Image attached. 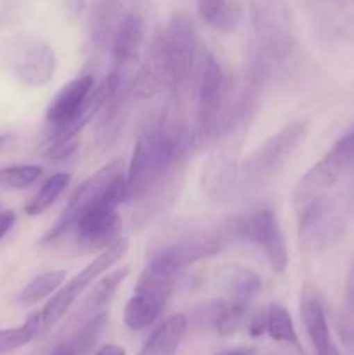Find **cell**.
Segmentation results:
<instances>
[{"instance_id":"obj_13","label":"cell","mask_w":354,"mask_h":355,"mask_svg":"<svg viewBox=\"0 0 354 355\" xmlns=\"http://www.w3.org/2000/svg\"><path fill=\"white\" fill-rule=\"evenodd\" d=\"M12 69L24 85H45L56 73L54 51L40 40L28 42L14 55Z\"/></svg>"},{"instance_id":"obj_11","label":"cell","mask_w":354,"mask_h":355,"mask_svg":"<svg viewBox=\"0 0 354 355\" xmlns=\"http://www.w3.org/2000/svg\"><path fill=\"white\" fill-rule=\"evenodd\" d=\"M146 37L144 12L134 3L124 6L111 40V54H113L115 71H124L127 66L135 61L141 52Z\"/></svg>"},{"instance_id":"obj_8","label":"cell","mask_w":354,"mask_h":355,"mask_svg":"<svg viewBox=\"0 0 354 355\" xmlns=\"http://www.w3.org/2000/svg\"><path fill=\"white\" fill-rule=\"evenodd\" d=\"M229 236L243 238L259 246L266 255L274 272L283 274L288 267V250L285 245L283 231L280 227L276 214L269 208L253 211L248 217L236 218L228 227Z\"/></svg>"},{"instance_id":"obj_1","label":"cell","mask_w":354,"mask_h":355,"mask_svg":"<svg viewBox=\"0 0 354 355\" xmlns=\"http://www.w3.org/2000/svg\"><path fill=\"white\" fill-rule=\"evenodd\" d=\"M292 205L305 248L326 250L342 238L354 215V128L301 177Z\"/></svg>"},{"instance_id":"obj_30","label":"cell","mask_w":354,"mask_h":355,"mask_svg":"<svg viewBox=\"0 0 354 355\" xmlns=\"http://www.w3.org/2000/svg\"><path fill=\"white\" fill-rule=\"evenodd\" d=\"M246 318H248V305L239 304V302L226 300L221 312H219V318L215 321L214 329L222 336L235 335L238 329L243 328V324L246 322Z\"/></svg>"},{"instance_id":"obj_33","label":"cell","mask_w":354,"mask_h":355,"mask_svg":"<svg viewBox=\"0 0 354 355\" xmlns=\"http://www.w3.org/2000/svg\"><path fill=\"white\" fill-rule=\"evenodd\" d=\"M248 331L253 338L262 336L267 331V311L264 309H257L252 315L248 318Z\"/></svg>"},{"instance_id":"obj_26","label":"cell","mask_w":354,"mask_h":355,"mask_svg":"<svg viewBox=\"0 0 354 355\" xmlns=\"http://www.w3.org/2000/svg\"><path fill=\"white\" fill-rule=\"evenodd\" d=\"M69 179H71L69 173L65 172L54 173L52 177H49L44 182V186H42L40 189H38V193L35 194L33 200H31L30 203L26 205V208H24L26 215L37 217V215H42L44 211H47L49 208L56 203V200L61 196L62 191L68 187Z\"/></svg>"},{"instance_id":"obj_15","label":"cell","mask_w":354,"mask_h":355,"mask_svg":"<svg viewBox=\"0 0 354 355\" xmlns=\"http://www.w3.org/2000/svg\"><path fill=\"white\" fill-rule=\"evenodd\" d=\"M301 315L305 333L314 347L316 355H325L335 347L330 335L328 319L318 291L312 286H304L301 297Z\"/></svg>"},{"instance_id":"obj_41","label":"cell","mask_w":354,"mask_h":355,"mask_svg":"<svg viewBox=\"0 0 354 355\" xmlns=\"http://www.w3.org/2000/svg\"><path fill=\"white\" fill-rule=\"evenodd\" d=\"M325 355H342V354H340V350L337 349V347H333V349L330 350V352H326Z\"/></svg>"},{"instance_id":"obj_36","label":"cell","mask_w":354,"mask_h":355,"mask_svg":"<svg viewBox=\"0 0 354 355\" xmlns=\"http://www.w3.org/2000/svg\"><path fill=\"white\" fill-rule=\"evenodd\" d=\"M61 2L65 3L68 12L75 17L80 16L83 12V9H85V0H61Z\"/></svg>"},{"instance_id":"obj_42","label":"cell","mask_w":354,"mask_h":355,"mask_svg":"<svg viewBox=\"0 0 354 355\" xmlns=\"http://www.w3.org/2000/svg\"><path fill=\"white\" fill-rule=\"evenodd\" d=\"M248 355H273V354H260V352H255V350H248Z\"/></svg>"},{"instance_id":"obj_39","label":"cell","mask_w":354,"mask_h":355,"mask_svg":"<svg viewBox=\"0 0 354 355\" xmlns=\"http://www.w3.org/2000/svg\"><path fill=\"white\" fill-rule=\"evenodd\" d=\"M12 141V134H0V151Z\"/></svg>"},{"instance_id":"obj_2","label":"cell","mask_w":354,"mask_h":355,"mask_svg":"<svg viewBox=\"0 0 354 355\" xmlns=\"http://www.w3.org/2000/svg\"><path fill=\"white\" fill-rule=\"evenodd\" d=\"M196 125L193 148L214 144L221 134L222 121L229 106L231 83L210 51H201L196 75Z\"/></svg>"},{"instance_id":"obj_23","label":"cell","mask_w":354,"mask_h":355,"mask_svg":"<svg viewBox=\"0 0 354 355\" xmlns=\"http://www.w3.org/2000/svg\"><path fill=\"white\" fill-rule=\"evenodd\" d=\"M66 279V270H49V272L38 274L37 277L30 281L26 286L21 288V291L17 293L16 302L21 307H30V305L38 304L44 298H47L49 295L54 293Z\"/></svg>"},{"instance_id":"obj_27","label":"cell","mask_w":354,"mask_h":355,"mask_svg":"<svg viewBox=\"0 0 354 355\" xmlns=\"http://www.w3.org/2000/svg\"><path fill=\"white\" fill-rule=\"evenodd\" d=\"M267 333L274 342L285 343V345H290L294 349H301L292 315L283 305L273 304L267 309Z\"/></svg>"},{"instance_id":"obj_35","label":"cell","mask_w":354,"mask_h":355,"mask_svg":"<svg viewBox=\"0 0 354 355\" xmlns=\"http://www.w3.org/2000/svg\"><path fill=\"white\" fill-rule=\"evenodd\" d=\"M14 224H16V214L12 210H0V241L6 238Z\"/></svg>"},{"instance_id":"obj_21","label":"cell","mask_w":354,"mask_h":355,"mask_svg":"<svg viewBox=\"0 0 354 355\" xmlns=\"http://www.w3.org/2000/svg\"><path fill=\"white\" fill-rule=\"evenodd\" d=\"M165 304L144 293H134L124 309V322L132 331L149 328L162 314Z\"/></svg>"},{"instance_id":"obj_4","label":"cell","mask_w":354,"mask_h":355,"mask_svg":"<svg viewBox=\"0 0 354 355\" xmlns=\"http://www.w3.org/2000/svg\"><path fill=\"white\" fill-rule=\"evenodd\" d=\"M307 134L305 121H292L271 135L242 165V179L246 187H259L283 168L285 162L302 144Z\"/></svg>"},{"instance_id":"obj_37","label":"cell","mask_w":354,"mask_h":355,"mask_svg":"<svg viewBox=\"0 0 354 355\" xmlns=\"http://www.w3.org/2000/svg\"><path fill=\"white\" fill-rule=\"evenodd\" d=\"M49 355H78V354H76L75 347H73L71 342H62L59 343V345H56Z\"/></svg>"},{"instance_id":"obj_17","label":"cell","mask_w":354,"mask_h":355,"mask_svg":"<svg viewBox=\"0 0 354 355\" xmlns=\"http://www.w3.org/2000/svg\"><path fill=\"white\" fill-rule=\"evenodd\" d=\"M217 284L231 302L246 304L253 300L262 288V281L253 270L242 266H226L219 270Z\"/></svg>"},{"instance_id":"obj_19","label":"cell","mask_w":354,"mask_h":355,"mask_svg":"<svg viewBox=\"0 0 354 355\" xmlns=\"http://www.w3.org/2000/svg\"><path fill=\"white\" fill-rule=\"evenodd\" d=\"M187 329V318L184 314L170 315L163 324L153 331L139 355H177L180 342Z\"/></svg>"},{"instance_id":"obj_28","label":"cell","mask_w":354,"mask_h":355,"mask_svg":"<svg viewBox=\"0 0 354 355\" xmlns=\"http://www.w3.org/2000/svg\"><path fill=\"white\" fill-rule=\"evenodd\" d=\"M106 324H108L106 312H99V314H96L94 318L87 319L71 342L73 347H75L76 354L87 355L89 352H92L96 343L99 342V338L103 336L104 329H106Z\"/></svg>"},{"instance_id":"obj_32","label":"cell","mask_w":354,"mask_h":355,"mask_svg":"<svg viewBox=\"0 0 354 355\" xmlns=\"http://www.w3.org/2000/svg\"><path fill=\"white\" fill-rule=\"evenodd\" d=\"M335 324L344 347L347 349V352L354 355V318L347 315L346 312H340L335 318Z\"/></svg>"},{"instance_id":"obj_25","label":"cell","mask_w":354,"mask_h":355,"mask_svg":"<svg viewBox=\"0 0 354 355\" xmlns=\"http://www.w3.org/2000/svg\"><path fill=\"white\" fill-rule=\"evenodd\" d=\"M40 335H42L40 312H35V314H31L21 326L0 329V354L16 352V350L26 347L28 343H31L37 336Z\"/></svg>"},{"instance_id":"obj_34","label":"cell","mask_w":354,"mask_h":355,"mask_svg":"<svg viewBox=\"0 0 354 355\" xmlns=\"http://www.w3.org/2000/svg\"><path fill=\"white\" fill-rule=\"evenodd\" d=\"M347 315L354 318V263L351 267L346 279V291H344V311Z\"/></svg>"},{"instance_id":"obj_5","label":"cell","mask_w":354,"mask_h":355,"mask_svg":"<svg viewBox=\"0 0 354 355\" xmlns=\"http://www.w3.org/2000/svg\"><path fill=\"white\" fill-rule=\"evenodd\" d=\"M162 38L172 73L170 89L176 94H180L187 89L189 82L196 75L198 61H200L201 47L196 26L189 16L176 14L170 19L167 30L162 31Z\"/></svg>"},{"instance_id":"obj_22","label":"cell","mask_w":354,"mask_h":355,"mask_svg":"<svg viewBox=\"0 0 354 355\" xmlns=\"http://www.w3.org/2000/svg\"><path fill=\"white\" fill-rule=\"evenodd\" d=\"M177 277H179V274L170 272V270L148 262L141 277H139L137 284H135V293L149 295V297L167 304L174 288H176Z\"/></svg>"},{"instance_id":"obj_14","label":"cell","mask_w":354,"mask_h":355,"mask_svg":"<svg viewBox=\"0 0 354 355\" xmlns=\"http://www.w3.org/2000/svg\"><path fill=\"white\" fill-rule=\"evenodd\" d=\"M94 89V76L83 75L78 78L71 80L69 83H66L58 94H56L54 99L51 101L47 107V113H45V120L52 125L54 128L62 127L68 121H71L75 118V114L78 113L80 107L83 106V103L87 101L89 94Z\"/></svg>"},{"instance_id":"obj_16","label":"cell","mask_w":354,"mask_h":355,"mask_svg":"<svg viewBox=\"0 0 354 355\" xmlns=\"http://www.w3.org/2000/svg\"><path fill=\"white\" fill-rule=\"evenodd\" d=\"M132 96V82L127 83L121 78L120 87L117 92L111 96L106 106L103 107L97 123V141L101 146H110L120 134V128L124 125L125 114L128 107V97Z\"/></svg>"},{"instance_id":"obj_38","label":"cell","mask_w":354,"mask_h":355,"mask_svg":"<svg viewBox=\"0 0 354 355\" xmlns=\"http://www.w3.org/2000/svg\"><path fill=\"white\" fill-rule=\"evenodd\" d=\"M94 355H127L125 350L121 349L120 345H115V343H110V345H104L101 347Z\"/></svg>"},{"instance_id":"obj_18","label":"cell","mask_w":354,"mask_h":355,"mask_svg":"<svg viewBox=\"0 0 354 355\" xmlns=\"http://www.w3.org/2000/svg\"><path fill=\"white\" fill-rule=\"evenodd\" d=\"M124 3L121 0H96L90 10V38L97 49L111 47L115 30L120 19Z\"/></svg>"},{"instance_id":"obj_3","label":"cell","mask_w":354,"mask_h":355,"mask_svg":"<svg viewBox=\"0 0 354 355\" xmlns=\"http://www.w3.org/2000/svg\"><path fill=\"white\" fill-rule=\"evenodd\" d=\"M103 201H113V203H127V186H125L124 159H113L97 170L94 175L83 180L68 200V205L62 210L61 217L58 218L51 231L42 238V243L56 241L59 236L66 234L83 214L94 208Z\"/></svg>"},{"instance_id":"obj_40","label":"cell","mask_w":354,"mask_h":355,"mask_svg":"<svg viewBox=\"0 0 354 355\" xmlns=\"http://www.w3.org/2000/svg\"><path fill=\"white\" fill-rule=\"evenodd\" d=\"M217 355H248V350H228V352H222Z\"/></svg>"},{"instance_id":"obj_29","label":"cell","mask_w":354,"mask_h":355,"mask_svg":"<svg viewBox=\"0 0 354 355\" xmlns=\"http://www.w3.org/2000/svg\"><path fill=\"white\" fill-rule=\"evenodd\" d=\"M44 173V168L38 165H17L0 168V187L3 189H28L33 186Z\"/></svg>"},{"instance_id":"obj_31","label":"cell","mask_w":354,"mask_h":355,"mask_svg":"<svg viewBox=\"0 0 354 355\" xmlns=\"http://www.w3.org/2000/svg\"><path fill=\"white\" fill-rule=\"evenodd\" d=\"M222 305H224V300H215V302L201 304L200 307L194 309L193 321L196 322V326H200V328H214Z\"/></svg>"},{"instance_id":"obj_12","label":"cell","mask_w":354,"mask_h":355,"mask_svg":"<svg viewBox=\"0 0 354 355\" xmlns=\"http://www.w3.org/2000/svg\"><path fill=\"white\" fill-rule=\"evenodd\" d=\"M170 87H172V73H170L162 33H160L153 40L144 62L139 68L135 78L132 80V97L149 99Z\"/></svg>"},{"instance_id":"obj_10","label":"cell","mask_w":354,"mask_h":355,"mask_svg":"<svg viewBox=\"0 0 354 355\" xmlns=\"http://www.w3.org/2000/svg\"><path fill=\"white\" fill-rule=\"evenodd\" d=\"M117 203L103 201L83 214L75 224L76 236L83 248L106 250L113 245L120 234L121 217L117 211Z\"/></svg>"},{"instance_id":"obj_6","label":"cell","mask_w":354,"mask_h":355,"mask_svg":"<svg viewBox=\"0 0 354 355\" xmlns=\"http://www.w3.org/2000/svg\"><path fill=\"white\" fill-rule=\"evenodd\" d=\"M120 83L121 75L113 69L96 89H92V92L89 94V97H87V101L83 103V106L80 107L78 113L75 114V118H73L71 121H68L66 125H62V127L54 128L51 137L45 141V158L52 159V162H59V159L68 158V156L76 149L80 132L83 130V127H85L96 114H99L101 111H103V107L106 106L108 101L111 99V96L118 90Z\"/></svg>"},{"instance_id":"obj_20","label":"cell","mask_w":354,"mask_h":355,"mask_svg":"<svg viewBox=\"0 0 354 355\" xmlns=\"http://www.w3.org/2000/svg\"><path fill=\"white\" fill-rule=\"evenodd\" d=\"M127 274H128V269L127 267H124V269H118L115 270V272L104 276L103 279L92 288V291L87 295L85 300L82 302V307L78 309L75 318L78 319V321L80 319H82V321H87V319L99 314L101 309H103L106 304H110L111 298L115 297L118 286H120L121 281L127 277Z\"/></svg>"},{"instance_id":"obj_9","label":"cell","mask_w":354,"mask_h":355,"mask_svg":"<svg viewBox=\"0 0 354 355\" xmlns=\"http://www.w3.org/2000/svg\"><path fill=\"white\" fill-rule=\"evenodd\" d=\"M228 232H210V231H187L177 236L167 245L160 246L149 263L170 270V272L180 274L187 266L198 262V260L214 257L221 252V246Z\"/></svg>"},{"instance_id":"obj_24","label":"cell","mask_w":354,"mask_h":355,"mask_svg":"<svg viewBox=\"0 0 354 355\" xmlns=\"http://www.w3.org/2000/svg\"><path fill=\"white\" fill-rule=\"evenodd\" d=\"M198 12L219 31L235 30L239 19V10L233 0H196Z\"/></svg>"},{"instance_id":"obj_7","label":"cell","mask_w":354,"mask_h":355,"mask_svg":"<svg viewBox=\"0 0 354 355\" xmlns=\"http://www.w3.org/2000/svg\"><path fill=\"white\" fill-rule=\"evenodd\" d=\"M128 252V241L125 238L117 239L113 245L108 246L106 250L99 253L89 266L83 270H80L68 284L61 288L59 291H56L54 297L49 300V304L45 305L44 311L40 312L42 319V333H47L49 329L54 324H58L59 319L66 314L69 307H71L73 302L76 300L80 293L92 283L96 277H99L101 274L106 272L110 267H113L115 263L120 259H124L125 253Z\"/></svg>"}]
</instances>
